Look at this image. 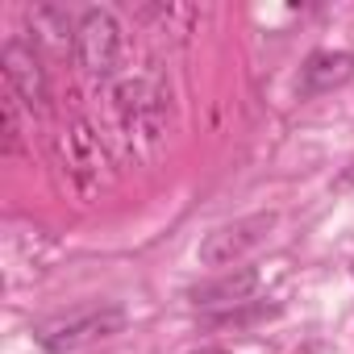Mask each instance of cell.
I'll list each match as a JSON object with an SVG mask.
<instances>
[{
    "mask_svg": "<svg viewBox=\"0 0 354 354\" xmlns=\"http://www.w3.org/2000/svg\"><path fill=\"white\" fill-rule=\"evenodd\" d=\"M125 325V308L117 304H104V308H84V313H71V317H59L50 325L38 329V342L46 354H75L84 346H96L113 333H121Z\"/></svg>",
    "mask_w": 354,
    "mask_h": 354,
    "instance_id": "1",
    "label": "cell"
},
{
    "mask_svg": "<svg viewBox=\"0 0 354 354\" xmlns=\"http://www.w3.org/2000/svg\"><path fill=\"white\" fill-rule=\"evenodd\" d=\"M275 230V213H250V217H238L230 225H217L205 242H201V263L205 267H230L238 259H246L254 246L267 242V234Z\"/></svg>",
    "mask_w": 354,
    "mask_h": 354,
    "instance_id": "2",
    "label": "cell"
},
{
    "mask_svg": "<svg viewBox=\"0 0 354 354\" xmlns=\"http://www.w3.org/2000/svg\"><path fill=\"white\" fill-rule=\"evenodd\" d=\"M75 55L92 75H113L121 59V26L109 9H84L75 21Z\"/></svg>",
    "mask_w": 354,
    "mask_h": 354,
    "instance_id": "3",
    "label": "cell"
},
{
    "mask_svg": "<svg viewBox=\"0 0 354 354\" xmlns=\"http://www.w3.org/2000/svg\"><path fill=\"white\" fill-rule=\"evenodd\" d=\"M0 67H5L9 96H17L26 109H42V100H46V75H42V63H38V55H34L30 42L9 38L5 50H0Z\"/></svg>",
    "mask_w": 354,
    "mask_h": 354,
    "instance_id": "4",
    "label": "cell"
},
{
    "mask_svg": "<svg viewBox=\"0 0 354 354\" xmlns=\"http://www.w3.org/2000/svg\"><path fill=\"white\" fill-rule=\"evenodd\" d=\"M350 71H354V55L350 50H317L300 67V96L333 92V88H342L350 80Z\"/></svg>",
    "mask_w": 354,
    "mask_h": 354,
    "instance_id": "5",
    "label": "cell"
},
{
    "mask_svg": "<svg viewBox=\"0 0 354 354\" xmlns=\"http://www.w3.org/2000/svg\"><path fill=\"white\" fill-rule=\"evenodd\" d=\"M254 288H259V275H254L250 267H242V271H225V275L213 279V283H201V288L192 292V300H196V304H238V300H246Z\"/></svg>",
    "mask_w": 354,
    "mask_h": 354,
    "instance_id": "6",
    "label": "cell"
},
{
    "mask_svg": "<svg viewBox=\"0 0 354 354\" xmlns=\"http://www.w3.org/2000/svg\"><path fill=\"white\" fill-rule=\"evenodd\" d=\"M192 354H230V350H221V346H205V350H192Z\"/></svg>",
    "mask_w": 354,
    "mask_h": 354,
    "instance_id": "7",
    "label": "cell"
},
{
    "mask_svg": "<svg viewBox=\"0 0 354 354\" xmlns=\"http://www.w3.org/2000/svg\"><path fill=\"white\" fill-rule=\"evenodd\" d=\"M350 167H354V162H350ZM337 184H342V188H346V184H354V171H346V175H342Z\"/></svg>",
    "mask_w": 354,
    "mask_h": 354,
    "instance_id": "8",
    "label": "cell"
}]
</instances>
